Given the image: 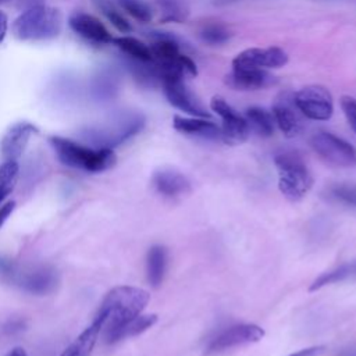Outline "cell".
<instances>
[{
  "label": "cell",
  "mask_w": 356,
  "mask_h": 356,
  "mask_svg": "<svg viewBox=\"0 0 356 356\" xmlns=\"http://www.w3.org/2000/svg\"><path fill=\"white\" fill-rule=\"evenodd\" d=\"M323 196L332 203L356 210V184L337 182L331 184L323 192Z\"/></svg>",
  "instance_id": "cell-22"
},
{
  "label": "cell",
  "mask_w": 356,
  "mask_h": 356,
  "mask_svg": "<svg viewBox=\"0 0 356 356\" xmlns=\"http://www.w3.org/2000/svg\"><path fill=\"white\" fill-rule=\"evenodd\" d=\"M172 127L175 131L185 135L211 139V140L221 139V128L207 118L174 115Z\"/></svg>",
  "instance_id": "cell-18"
},
{
  "label": "cell",
  "mask_w": 356,
  "mask_h": 356,
  "mask_svg": "<svg viewBox=\"0 0 356 356\" xmlns=\"http://www.w3.org/2000/svg\"><path fill=\"white\" fill-rule=\"evenodd\" d=\"M117 4L139 22H150L153 18L150 6L143 0H117Z\"/></svg>",
  "instance_id": "cell-28"
},
{
  "label": "cell",
  "mask_w": 356,
  "mask_h": 356,
  "mask_svg": "<svg viewBox=\"0 0 356 356\" xmlns=\"http://www.w3.org/2000/svg\"><path fill=\"white\" fill-rule=\"evenodd\" d=\"M7 29H8V18H7V15L3 11H0V43L6 38Z\"/></svg>",
  "instance_id": "cell-34"
},
{
  "label": "cell",
  "mask_w": 356,
  "mask_h": 356,
  "mask_svg": "<svg viewBox=\"0 0 356 356\" xmlns=\"http://www.w3.org/2000/svg\"><path fill=\"white\" fill-rule=\"evenodd\" d=\"M95 4L117 31H120L121 33H129L132 31V25L129 24V21L118 11V8L111 1L95 0Z\"/></svg>",
  "instance_id": "cell-26"
},
{
  "label": "cell",
  "mask_w": 356,
  "mask_h": 356,
  "mask_svg": "<svg viewBox=\"0 0 356 356\" xmlns=\"http://www.w3.org/2000/svg\"><path fill=\"white\" fill-rule=\"evenodd\" d=\"M163 92L171 106L189 114L191 117L210 118V113L203 107L195 93L186 86L184 76H163L160 81Z\"/></svg>",
  "instance_id": "cell-9"
},
{
  "label": "cell",
  "mask_w": 356,
  "mask_h": 356,
  "mask_svg": "<svg viewBox=\"0 0 356 356\" xmlns=\"http://www.w3.org/2000/svg\"><path fill=\"white\" fill-rule=\"evenodd\" d=\"M70 28L88 42L97 44L113 43V36L103 22L95 15L86 13H74L68 18Z\"/></svg>",
  "instance_id": "cell-15"
},
{
  "label": "cell",
  "mask_w": 356,
  "mask_h": 356,
  "mask_svg": "<svg viewBox=\"0 0 356 356\" xmlns=\"http://www.w3.org/2000/svg\"><path fill=\"white\" fill-rule=\"evenodd\" d=\"M113 43L129 58L138 61H152V51L147 44L134 36H118L113 39Z\"/></svg>",
  "instance_id": "cell-23"
},
{
  "label": "cell",
  "mask_w": 356,
  "mask_h": 356,
  "mask_svg": "<svg viewBox=\"0 0 356 356\" xmlns=\"http://www.w3.org/2000/svg\"><path fill=\"white\" fill-rule=\"evenodd\" d=\"M150 300L147 291L131 285L110 289L103 298L93 321L100 327L106 343L120 341L121 330L135 317L142 314Z\"/></svg>",
  "instance_id": "cell-1"
},
{
  "label": "cell",
  "mask_w": 356,
  "mask_h": 356,
  "mask_svg": "<svg viewBox=\"0 0 356 356\" xmlns=\"http://www.w3.org/2000/svg\"><path fill=\"white\" fill-rule=\"evenodd\" d=\"M0 273L7 275L15 285L31 293H47L57 282L56 274L47 267H33L21 270L10 261L0 259Z\"/></svg>",
  "instance_id": "cell-8"
},
{
  "label": "cell",
  "mask_w": 356,
  "mask_h": 356,
  "mask_svg": "<svg viewBox=\"0 0 356 356\" xmlns=\"http://www.w3.org/2000/svg\"><path fill=\"white\" fill-rule=\"evenodd\" d=\"M271 111L275 124L286 138H295L302 132L303 124L299 117V110L293 103V96L281 93L275 99Z\"/></svg>",
  "instance_id": "cell-14"
},
{
  "label": "cell",
  "mask_w": 356,
  "mask_h": 356,
  "mask_svg": "<svg viewBox=\"0 0 356 356\" xmlns=\"http://www.w3.org/2000/svg\"><path fill=\"white\" fill-rule=\"evenodd\" d=\"M211 110L221 118V139L228 145L243 143L249 134L250 128L245 117H242L232 106H229L224 97L213 96L210 100Z\"/></svg>",
  "instance_id": "cell-10"
},
{
  "label": "cell",
  "mask_w": 356,
  "mask_h": 356,
  "mask_svg": "<svg viewBox=\"0 0 356 356\" xmlns=\"http://www.w3.org/2000/svg\"><path fill=\"white\" fill-rule=\"evenodd\" d=\"M356 275V261H352V263H345L331 271H327V273H323L321 275H318L309 286V291L310 292H314V291H318L321 289L323 286L325 285H331V284H335V282H341V281H345L350 277Z\"/></svg>",
  "instance_id": "cell-24"
},
{
  "label": "cell",
  "mask_w": 356,
  "mask_h": 356,
  "mask_svg": "<svg viewBox=\"0 0 356 356\" xmlns=\"http://www.w3.org/2000/svg\"><path fill=\"white\" fill-rule=\"evenodd\" d=\"M49 145L64 165L75 170L102 172L117 163V156L110 147H95L58 135L49 136Z\"/></svg>",
  "instance_id": "cell-2"
},
{
  "label": "cell",
  "mask_w": 356,
  "mask_h": 356,
  "mask_svg": "<svg viewBox=\"0 0 356 356\" xmlns=\"http://www.w3.org/2000/svg\"><path fill=\"white\" fill-rule=\"evenodd\" d=\"M264 330L257 324H235L220 331L207 345V353H220L242 345L259 342Z\"/></svg>",
  "instance_id": "cell-11"
},
{
  "label": "cell",
  "mask_w": 356,
  "mask_h": 356,
  "mask_svg": "<svg viewBox=\"0 0 356 356\" xmlns=\"http://www.w3.org/2000/svg\"><path fill=\"white\" fill-rule=\"evenodd\" d=\"M63 29V14L58 8L39 4L22 11L13 22L14 36L25 42L51 40Z\"/></svg>",
  "instance_id": "cell-3"
},
{
  "label": "cell",
  "mask_w": 356,
  "mask_h": 356,
  "mask_svg": "<svg viewBox=\"0 0 356 356\" xmlns=\"http://www.w3.org/2000/svg\"><path fill=\"white\" fill-rule=\"evenodd\" d=\"M145 117L138 111H122L114 115L100 128L88 129L86 138L95 147H110L121 145L139 134L145 127Z\"/></svg>",
  "instance_id": "cell-5"
},
{
  "label": "cell",
  "mask_w": 356,
  "mask_h": 356,
  "mask_svg": "<svg viewBox=\"0 0 356 356\" xmlns=\"http://www.w3.org/2000/svg\"><path fill=\"white\" fill-rule=\"evenodd\" d=\"M38 132V127L29 121H18L13 124L0 140V153L4 161H18L31 138Z\"/></svg>",
  "instance_id": "cell-13"
},
{
  "label": "cell",
  "mask_w": 356,
  "mask_h": 356,
  "mask_svg": "<svg viewBox=\"0 0 356 356\" xmlns=\"http://www.w3.org/2000/svg\"><path fill=\"white\" fill-rule=\"evenodd\" d=\"M167 249L161 245H153L146 254V275L153 288H159L167 270Z\"/></svg>",
  "instance_id": "cell-19"
},
{
  "label": "cell",
  "mask_w": 356,
  "mask_h": 356,
  "mask_svg": "<svg viewBox=\"0 0 356 356\" xmlns=\"http://www.w3.org/2000/svg\"><path fill=\"white\" fill-rule=\"evenodd\" d=\"M100 335V327L92 321L64 350L60 356H90L93 346Z\"/></svg>",
  "instance_id": "cell-20"
},
{
  "label": "cell",
  "mask_w": 356,
  "mask_h": 356,
  "mask_svg": "<svg viewBox=\"0 0 356 356\" xmlns=\"http://www.w3.org/2000/svg\"><path fill=\"white\" fill-rule=\"evenodd\" d=\"M337 356H356V348H346L341 350Z\"/></svg>",
  "instance_id": "cell-36"
},
{
  "label": "cell",
  "mask_w": 356,
  "mask_h": 356,
  "mask_svg": "<svg viewBox=\"0 0 356 356\" xmlns=\"http://www.w3.org/2000/svg\"><path fill=\"white\" fill-rule=\"evenodd\" d=\"M152 184L154 189L165 197H178L192 191L191 181L179 171L163 168L153 174Z\"/></svg>",
  "instance_id": "cell-17"
},
{
  "label": "cell",
  "mask_w": 356,
  "mask_h": 356,
  "mask_svg": "<svg viewBox=\"0 0 356 356\" xmlns=\"http://www.w3.org/2000/svg\"><path fill=\"white\" fill-rule=\"evenodd\" d=\"M245 118L249 124V128L253 129L259 136L268 138L274 134L275 121H274L273 113L267 111L266 108L257 107V106L249 107L246 108Z\"/></svg>",
  "instance_id": "cell-21"
},
{
  "label": "cell",
  "mask_w": 356,
  "mask_h": 356,
  "mask_svg": "<svg viewBox=\"0 0 356 356\" xmlns=\"http://www.w3.org/2000/svg\"><path fill=\"white\" fill-rule=\"evenodd\" d=\"M225 83L236 90H257L277 83V78L266 70L232 68L225 76Z\"/></svg>",
  "instance_id": "cell-16"
},
{
  "label": "cell",
  "mask_w": 356,
  "mask_h": 356,
  "mask_svg": "<svg viewBox=\"0 0 356 356\" xmlns=\"http://www.w3.org/2000/svg\"><path fill=\"white\" fill-rule=\"evenodd\" d=\"M274 164L278 171V189L291 202L303 199L313 186V177L295 152H281L274 156Z\"/></svg>",
  "instance_id": "cell-4"
},
{
  "label": "cell",
  "mask_w": 356,
  "mask_h": 356,
  "mask_svg": "<svg viewBox=\"0 0 356 356\" xmlns=\"http://www.w3.org/2000/svg\"><path fill=\"white\" fill-rule=\"evenodd\" d=\"M14 209H15V202L14 200H10V202L0 206V228L7 221V218L11 216Z\"/></svg>",
  "instance_id": "cell-33"
},
{
  "label": "cell",
  "mask_w": 356,
  "mask_h": 356,
  "mask_svg": "<svg viewBox=\"0 0 356 356\" xmlns=\"http://www.w3.org/2000/svg\"><path fill=\"white\" fill-rule=\"evenodd\" d=\"M0 1H4V0H0Z\"/></svg>",
  "instance_id": "cell-37"
},
{
  "label": "cell",
  "mask_w": 356,
  "mask_h": 356,
  "mask_svg": "<svg viewBox=\"0 0 356 356\" xmlns=\"http://www.w3.org/2000/svg\"><path fill=\"white\" fill-rule=\"evenodd\" d=\"M157 323V316L156 314H139L138 317H135L134 320H131L120 332V341L125 339L128 337H135L139 335L142 332H145L146 330H149L150 327H153Z\"/></svg>",
  "instance_id": "cell-29"
},
{
  "label": "cell",
  "mask_w": 356,
  "mask_h": 356,
  "mask_svg": "<svg viewBox=\"0 0 356 356\" xmlns=\"http://www.w3.org/2000/svg\"><path fill=\"white\" fill-rule=\"evenodd\" d=\"M229 36V31L222 24H207L200 31L202 40L209 44H222Z\"/></svg>",
  "instance_id": "cell-30"
},
{
  "label": "cell",
  "mask_w": 356,
  "mask_h": 356,
  "mask_svg": "<svg viewBox=\"0 0 356 356\" xmlns=\"http://www.w3.org/2000/svg\"><path fill=\"white\" fill-rule=\"evenodd\" d=\"M341 107H342V111H343L348 122L356 132V99H353L350 96H342Z\"/></svg>",
  "instance_id": "cell-31"
},
{
  "label": "cell",
  "mask_w": 356,
  "mask_h": 356,
  "mask_svg": "<svg viewBox=\"0 0 356 356\" xmlns=\"http://www.w3.org/2000/svg\"><path fill=\"white\" fill-rule=\"evenodd\" d=\"M161 10V22H184L188 18L189 8L184 0H157Z\"/></svg>",
  "instance_id": "cell-25"
},
{
  "label": "cell",
  "mask_w": 356,
  "mask_h": 356,
  "mask_svg": "<svg viewBox=\"0 0 356 356\" xmlns=\"http://www.w3.org/2000/svg\"><path fill=\"white\" fill-rule=\"evenodd\" d=\"M286 63L288 54L281 47H249L235 56L232 68H280Z\"/></svg>",
  "instance_id": "cell-12"
},
{
  "label": "cell",
  "mask_w": 356,
  "mask_h": 356,
  "mask_svg": "<svg viewBox=\"0 0 356 356\" xmlns=\"http://www.w3.org/2000/svg\"><path fill=\"white\" fill-rule=\"evenodd\" d=\"M6 356H26V352L22 348H14Z\"/></svg>",
  "instance_id": "cell-35"
},
{
  "label": "cell",
  "mask_w": 356,
  "mask_h": 356,
  "mask_svg": "<svg viewBox=\"0 0 356 356\" xmlns=\"http://www.w3.org/2000/svg\"><path fill=\"white\" fill-rule=\"evenodd\" d=\"M310 146L323 161L332 167L349 168L356 165V149L331 132H316L310 138Z\"/></svg>",
  "instance_id": "cell-6"
},
{
  "label": "cell",
  "mask_w": 356,
  "mask_h": 356,
  "mask_svg": "<svg viewBox=\"0 0 356 356\" xmlns=\"http://www.w3.org/2000/svg\"><path fill=\"white\" fill-rule=\"evenodd\" d=\"M293 103L300 114L314 121H327L334 113L332 95L321 85L302 88L293 95Z\"/></svg>",
  "instance_id": "cell-7"
},
{
  "label": "cell",
  "mask_w": 356,
  "mask_h": 356,
  "mask_svg": "<svg viewBox=\"0 0 356 356\" xmlns=\"http://www.w3.org/2000/svg\"><path fill=\"white\" fill-rule=\"evenodd\" d=\"M18 161H4L0 165V203L13 192L18 177Z\"/></svg>",
  "instance_id": "cell-27"
},
{
  "label": "cell",
  "mask_w": 356,
  "mask_h": 356,
  "mask_svg": "<svg viewBox=\"0 0 356 356\" xmlns=\"http://www.w3.org/2000/svg\"><path fill=\"white\" fill-rule=\"evenodd\" d=\"M324 350H325V346L317 345V346H310V348L300 349V350H298L295 353H291L288 356H320Z\"/></svg>",
  "instance_id": "cell-32"
}]
</instances>
